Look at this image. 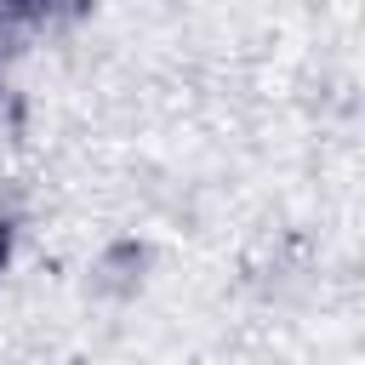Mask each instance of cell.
Segmentation results:
<instances>
[{"instance_id": "obj_1", "label": "cell", "mask_w": 365, "mask_h": 365, "mask_svg": "<svg viewBox=\"0 0 365 365\" xmlns=\"http://www.w3.org/2000/svg\"><path fill=\"white\" fill-rule=\"evenodd\" d=\"M6 245H11V240H6V228H0V262H6Z\"/></svg>"}]
</instances>
